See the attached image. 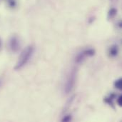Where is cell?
Wrapping results in <instances>:
<instances>
[{"instance_id": "6da1fadb", "label": "cell", "mask_w": 122, "mask_h": 122, "mask_svg": "<svg viewBox=\"0 0 122 122\" xmlns=\"http://www.w3.org/2000/svg\"><path fill=\"white\" fill-rule=\"evenodd\" d=\"M34 47L33 45L27 46L21 53L19 59L14 66V69L17 71L22 69L31 59L34 54Z\"/></svg>"}, {"instance_id": "7a4b0ae2", "label": "cell", "mask_w": 122, "mask_h": 122, "mask_svg": "<svg viewBox=\"0 0 122 122\" xmlns=\"http://www.w3.org/2000/svg\"><path fill=\"white\" fill-rule=\"evenodd\" d=\"M76 76H77V70L76 68H73L71 70V71H69L64 86V92H65L66 94H69L74 89L76 81Z\"/></svg>"}, {"instance_id": "3957f363", "label": "cell", "mask_w": 122, "mask_h": 122, "mask_svg": "<svg viewBox=\"0 0 122 122\" xmlns=\"http://www.w3.org/2000/svg\"><path fill=\"white\" fill-rule=\"evenodd\" d=\"M96 51L94 49L92 48H89V49H86L83 51H81V52H79L75 57L74 61L76 64H80L81 63L84 62V61L86 59V58L87 57H92L93 56H94Z\"/></svg>"}, {"instance_id": "277c9868", "label": "cell", "mask_w": 122, "mask_h": 122, "mask_svg": "<svg viewBox=\"0 0 122 122\" xmlns=\"http://www.w3.org/2000/svg\"><path fill=\"white\" fill-rule=\"evenodd\" d=\"M8 47L11 52L16 53L19 51L21 47V41L18 36L12 35L8 41Z\"/></svg>"}, {"instance_id": "5b68a950", "label": "cell", "mask_w": 122, "mask_h": 122, "mask_svg": "<svg viewBox=\"0 0 122 122\" xmlns=\"http://www.w3.org/2000/svg\"><path fill=\"white\" fill-rule=\"evenodd\" d=\"M116 97H117V95H116L114 93H112V94H110L109 96L104 97V102L106 104H107L108 105L111 106L113 109H114V99H116Z\"/></svg>"}, {"instance_id": "8992f818", "label": "cell", "mask_w": 122, "mask_h": 122, "mask_svg": "<svg viewBox=\"0 0 122 122\" xmlns=\"http://www.w3.org/2000/svg\"><path fill=\"white\" fill-rule=\"evenodd\" d=\"M119 54V46L117 44L112 45L109 49V55L111 57H116Z\"/></svg>"}, {"instance_id": "52a82bcc", "label": "cell", "mask_w": 122, "mask_h": 122, "mask_svg": "<svg viewBox=\"0 0 122 122\" xmlns=\"http://www.w3.org/2000/svg\"><path fill=\"white\" fill-rule=\"evenodd\" d=\"M117 9L116 8H112L109 9L108 14H107V17L108 19H112L113 18H114L116 16V15L117 14Z\"/></svg>"}, {"instance_id": "ba28073f", "label": "cell", "mask_w": 122, "mask_h": 122, "mask_svg": "<svg viewBox=\"0 0 122 122\" xmlns=\"http://www.w3.org/2000/svg\"><path fill=\"white\" fill-rule=\"evenodd\" d=\"M74 98H75V96H73V97H71L67 101L66 104H65L64 109V112H65L66 111H67V110L69 109V107H71V104L73 103V102H74Z\"/></svg>"}, {"instance_id": "9c48e42d", "label": "cell", "mask_w": 122, "mask_h": 122, "mask_svg": "<svg viewBox=\"0 0 122 122\" xmlns=\"http://www.w3.org/2000/svg\"><path fill=\"white\" fill-rule=\"evenodd\" d=\"M114 86L116 89H119V90H122V78L117 79L114 83Z\"/></svg>"}, {"instance_id": "30bf717a", "label": "cell", "mask_w": 122, "mask_h": 122, "mask_svg": "<svg viewBox=\"0 0 122 122\" xmlns=\"http://www.w3.org/2000/svg\"><path fill=\"white\" fill-rule=\"evenodd\" d=\"M8 5L11 8H14L16 6V0H7Z\"/></svg>"}, {"instance_id": "8fae6325", "label": "cell", "mask_w": 122, "mask_h": 122, "mask_svg": "<svg viewBox=\"0 0 122 122\" xmlns=\"http://www.w3.org/2000/svg\"><path fill=\"white\" fill-rule=\"evenodd\" d=\"M71 119H72V117H71V114H68V115H65V116H64V117L62 118L61 121H62V122H70V121H71Z\"/></svg>"}, {"instance_id": "7c38bea8", "label": "cell", "mask_w": 122, "mask_h": 122, "mask_svg": "<svg viewBox=\"0 0 122 122\" xmlns=\"http://www.w3.org/2000/svg\"><path fill=\"white\" fill-rule=\"evenodd\" d=\"M117 102L118 104V105L119 107L122 106V96H119L117 99Z\"/></svg>"}, {"instance_id": "4fadbf2b", "label": "cell", "mask_w": 122, "mask_h": 122, "mask_svg": "<svg viewBox=\"0 0 122 122\" xmlns=\"http://www.w3.org/2000/svg\"><path fill=\"white\" fill-rule=\"evenodd\" d=\"M1 40L0 39V48H1Z\"/></svg>"}, {"instance_id": "5bb4252c", "label": "cell", "mask_w": 122, "mask_h": 122, "mask_svg": "<svg viewBox=\"0 0 122 122\" xmlns=\"http://www.w3.org/2000/svg\"><path fill=\"white\" fill-rule=\"evenodd\" d=\"M0 84H1V81H0Z\"/></svg>"}]
</instances>
